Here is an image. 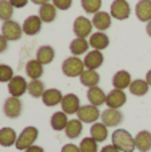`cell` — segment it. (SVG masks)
Here are the masks:
<instances>
[{
    "instance_id": "obj_34",
    "label": "cell",
    "mask_w": 151,
    "mask_h": 152,
    "mask_svg": "<svg viewBox=\"0 0 151 152\" xmlns=\"http://www.w3.org/2000/svg\"><path fill=\"white\" fill-rule=\"evenodd\" d=\"M13 15V7L8 0H0V20H11Z\"/></svg>"
},
{
    "instance_id": "obj_5",
    "label": "cell",
    "mask_w": 151,
    "mask_h": 152,
    "mask_svg": "<svg viewBox=\"0 0 151 152\" xmlns=\"http://www.w3.org/2000/svg\"><path fill=\"white\" fill-rule=\"evenodd\" d=\"M23 34V28L15 20H7L3 21L1 24V35L8 40V42H16L21 37Z\"/></svg>"
},
{
    "instance_id": "obj_30",
    "label": "cell",
    "mask_w": 151,
    "mask_h": 152,
    "mask_svg": "<svg viewBox=\"0 0 151 152\" xmlns=\"http://www.w3.org/2000/svg\"><path fill=\"white\" fill-rule=\"evenodd\" d=\"M26 74L31 80H36V79H40L44 74V69H43V64L39 63L36 59L34 60H29L28 63L26 64Z\"/></svg>"
},
{
    "instance_id": "obj_3",
    "label": "cell",
    "mask_w": 151,
    "mask_h": 152,
    "mask_svg": "<svg viewBox=\"0 0 151 152\" xmlns=\"http://www.w3.org/2000/svg\"><path fill=\"white\" fill-rule=\"evenodd\" d=\"M84 69V63L78 56H70L62 63V72L67 77H79Z\"/></svg>"
},
{
    "instance_id": "obj_9",
    "label": "cell",
    "mask_w": 151,
    "mask_h": 152,
    "mask_svg": "<svg viewBox=\"0 0 151 152\" xmlns=\"http://www.w3.org/2000/svg\"><path fill=\"white\" fill-rule=\"evenodd\" d=\"M127 102V96H126L123 89L114 88L107 94L106 97V104L107 108H114V110H120Z\"/></svg>"
},
{
    "instance_id": "obj_19",
    "label": "cell",
    "mask_w": 151,
    "mask_h": 152,
    "mask_svg": "<svg viewBox=\"0 0 151 152\" xmlns=\"http://www.w3.org/2000/svg\"><path fill=\"white\" fill-rule=\"evenodd\" d=\"M135 15L141 21L149 23L151 20V0H139L135 4Z\"/></svg>"
},
{
    "instance_id": "obj_42",
    "label": "cell",
    "mask_w": 151,
    "mask_h": 152,
    "mask_svg": "<svg viewBox=\"0 0 151 152\" xmlns=\"http://www.w3.org/2000/svg\"><path fill=\"white\" fill-rule=\"evenodd\" d=\"M24 152H45V151L43 150L40 145H35V144H34V145H31L29 148H27V150L24 151Z\"/></svg>"
},
{
    "instance_id": "obj_44",
    "label": "cell",
    "mask_w": 151,
    "mask_h": 152,
    "mask_svg": "<svg viewBox=\"0 0 151 152\" xmlns=\"http://www.w3.org/2000/svg\"><path fill=\"white\" fill-rule=\"evenodd\" d=\"M144 80H146L147 83H149V86L151 87V69H149V71H147V74H146V79H144Z\"/></svg>"
},
{
    "instance_id": "obj_31",
    "label": "cell",
    "mask_w": 151,
    "mask_h": 152,
    "mask_svg": "<svg viewBox=\"0 0 151 152\" xmlns=\"http://www.w3.org/2000/svg\"><path fill=\"white\" fill-rule=\"evenodd\" d=\"M149 83H147L146 80H143V79H135V80L131 81L130 87H128V89H130V92L134 95V96H144V95L149 92Z\"/></svg>"
},
{
    "instance_id": "obj_22",
    "label": "cell",
    "mask_w": 151,
    "mask_h": 152,
    "mask_svg": "<svg viewBox=\"0 0 151 152\" xmlns=\"http://www.w3.org/2000/svg\"><path fill=\"white\" fill-rule=\"evenodd\" d=\"M80 83L83 84L87 88H91V87H96L100 81V75L95 71V69H87L82 72V75L79 76Z\"/></svg>"
},
{
    "instance_id": "obj_21",
    "label": "cell",
    "mask_w": 151,
    "mask_h": 152,
    "mask_svg": "<svg viewBox=\"0 0 151 152\" xmlns=\"http://www.w3.org/2000/svg\"><path fill=\"white\" fill-rule=\"evenodd\" d=\"M106 97L107 95L104 94V91L100 88V87H91L87 91V99L90 102V104L95 105V107H99L102 104H106Z\"/></svg>"
},
{
    "instance_id": "obj_40",
    "label": "cell",
    "mask_w": 151,
    "mask_h": 152,
    "mask_svg": "<svg viewBox=\"0 0 151 152\" xmlns=\"http://www.w3.org/2000/svg\"><path fill=\"white\" fill-rule=\"evenodd\" d=\"M7 48H8V40L5 39L1 34H0V53L5 52V51H7Z\"/></svg>"
},
{
    "instance_id": "obj_33",
    "label": "cell",
    "mask_w": 151,
    "mask_h": 152,
    "mask_svg": "<svg viewBox=\"0 0 151 152\" xmlns=\"http://www.w3.org/2000/svg\"><path fill=\"white\" fill-rule=\"evenodd\" d=\"M80 5L87 13L95 15L102 8V0H80Z\"/></svg>"
},
{
    "instance_id": "obj_17",
    "label": "cell",
    "mask_w": 151,
    "mask_h": 152,
    "mask_svg": "<svg viewBox=\"0 0 151 152\" xmlns=\"http://www.w3.org/2000/svg\"><path fill=\"white\" fill-rule=\"evenodd\" d=\"M90 47H92V50H96V51H103L108 47L110 44V39L104 32L102 31H98L95 34H91L90 36Z\"/></svg>"
},
{
    "instance_id": "obj_36",
    "label": "cell",
    "mask_w": 151,
    "mask_h": 152,
    "mask_svg": "<svg viewBox=\"0 0 151 152\" xmlns=\"http://www.w3.org/2000/svg\"><path fill=\"white\" fill-rule=\"evenodd\" d=\"M13 69L7 64H0V83H8L13 77Z\"/></svg>"
},
{
    "instance_id": "obj_37",
    "label": "cell",
    "mask_w": 151,
    "mask_h": 152,
    "mask_svg": "<svg viewBox=\"0 0 151 152\" xmlns=\"http://www.w3.org/2000/svg\"><path fill=\"white\" fill-rule=\"evenodd\" d=\"M51 1H52V4L60 11L70 10L72 5V0H51Z\"/></svg>"
},
{
    "instance_id": "obj_10",
    "label": "cell",
    "mask_w": 151,
    "mask_h": 152,
    "mask_svg": "<svg viewBox=\"0 0 151 152\" xmlns=\"http://www.w3.org/2000/svg\"><path fill=\"white\" fill-rule=\"evenodd\" d=\"M27 88H28V83H27V80L23 76L15 75L8 81V92H10L11 96H15V97L23 96L27 92Z\"/></svg>"
},
{
    "instance_id": "obj_35",
    "label": "cell",
    "mask_w": 151,
    "mask_h": 152,
    "mask_svg": "<svg viewBox=\"0 0 151 152\" xmlns=\"http://www.w3.org/2000/svg\"><path fill=\"white\" fill-rule=\"evenodd\" d=\"M79 148H80V152H98L99 147H98V142L92 137H84L82 139L79 144Z\"/></svg>"
},
{
    "instance_id": "obj_18",
    "label": "cell",
    "mask_w": 151,
    "mask_h": 152,
    "mask_svg": "<svg viewBox=\"0 0 151 152\" xmlns=\"http://www.w3.org/2000/svg\"><path fill=\"white\" fill-rule=\"evenodd\" d=\"M131 74L126 69H120V71L115 72L114 76H112V86L114 88L118 89H123L125 91L126 88H128L131 84Z\"/></svg>"
},
{
    "instance_id": "obj_1",
    "label": "cell",
    "mask_w": 151,
    "mask_h": 152,
    "mask_svg": "<svg viewBox=\"0 0 151 152\" xmlns=\"http://www.w3.org/2000/svg\"><path fill=\"white\" fill-rule=\"evenodd\" d=\"M111 140H112V145H115L120 152H134L136 150L135 139L127 129L123 128L115 129L111 135Z\"/></svg>"
},
{
    "instance_id": "obj_4",
    "label": "cell",
    "mask_w": 151,
    "mask_h": 152,
    "mask_svg": "<svg viewBox=\"0 0 151 152\" xmlns=\"http://www.w3.org/2000/svg\"><path fill=\"white\" fill-rule=\"evenodd\" d=\"M3 112L8 119H18L23 112V103H21L20 97H7L3 104Z\"/></svg>"
},
{
    "instance_id": "obj_39",
    "label": "cell",
    "mask_w": 151,
    "mask_h": 152,
    "mask_svg": "<svg viewBox=\"0 0 151 152\" xmlns=\"http://www.w3.org/2000/svg\"><path fill=\"white\" fill-rule=\"evenodd\" d=\"M8 1L12 4L13 8H23L28 4L29 0H8Z\"/></svg>"
},
{
    "instance_id": "obj_23",
    "label": "cell",
    "mask_w": 151,
    "mask_h": 152,
    "mask_svg": "<svg viewBox=\"0 0 151 152\" xmlns=\"http://www.w3.org/2000/svg\"><path fill=\"white\" fill-rule=\"evenodd\" d=\"M67 123H68V118H67V113H64L63 111H58L51 115L50 124L54 131H64Z\"/></svg>"
},
{
    "instance_id": "obj_7",
    "label": "cell",
    "mask_w": 151,
    "mask_h": 152,
    "mask_svg": "<svg viewBox=\"0 0 151 152\" xmlns=\"http://www.w3.org/2000/svg\"><path fill=\"white\" fill-rule=\"evenodd\" d=\"M110 15L117 20H126L131 15V8L127 0H114L110 7Z\"/></svg>"
},
{
    "instance_id": "obj_28",
    "label": "cell",
    "mask_w": 151,
    "mask_h": 152,
    "mask_svg": "<svg viewBox=\"0 0 151 152\" xmlns=\"http://www.w3.org/2000/svg\"><path fill=\"white\" fill-rule=\"evenodd\" d=\"M88 47H90L88 40H86L84 37H75L70 43V52L72 53V56H80L87 52Z\"/></svg>"
},
{
    "instance_id": "obj_16",
    "label": "cell",
    "mask_w": 151,
    "mask_h": 152,
    "mask_svg": "<svg viewBox=\"0 0 151 152\" xmlns=\"http://www.w3.org/2000/svg\"><path fill=\"white\" fill-rule=\"evenodd\" d=\"M62 99H63V94L59 91L58 88H48L44 91L42 96L43 104L45 107H55V105L60 104Z\"/></svg>"
},
{
    "instance_id": "obj_25",
    "label": "cell",
    "mask_w": 151,
    "mask_h": 152,
    "mask_svg": "<svg viewBox=\"0 0 151 152\" xmlns=\"http://www.w3.org/2000/svg\"><path fill=\"white\" fill-rule=\"evenodd\" d=\"M90 136L92 139H95L98 143L106 142V139L108 137V127H106L103 123H94L90 128Z\"/></svg>"
},
{
    "instance_id": "obj_6",
    "label": "cell",
    "mask_w": 151,
    "mask_h": 152,
    "mask_svg": "<svg viewBox=\"0 0 151 152\" xmlns=\"http://www.w3.org/2000/svg\"><path fill=\"white\" fill-rule=\"evenodd\" d=\"M100 111L99 107H95L92 104H87V105H82L78 111L76 116L82 123L86 124H94L98 121V119L100 118Z\"/></svg>"
},
{
    "instance_id": "obj_20",
    "label": "cell",
    "mask_w": 151,
    "mask_h": 152,
    "mask_svg": "<svg viewBox=\"0 0 151 152\" xmlns=\"http://www.w3.org/2000/svg\"><path fill=\"white\" fill-rule=\"evenodd\" d=\"M135 147L139 152H149L151 150V132L150 131H139L135 135Z\"/></svg>"
},
{
    "instance_id": "obj_26",
    "label": "cell",
    "mask_w": 151,
    "mask_h": 152,
    "mask_svg": "<svg viewBox=\"0 0 151 152\" xmlns=\"http://www.w3.org/2000/svg\"><path fill=\"white\" fill-rule=\"evenodd\" d=\"M56 11L58 8L52 3H45L39 7V18L43 23H52L56 19Z\"/></svg>"
},
{
    "instance_id": "obj_43",
    "label": "cell",
    "mask_w": 151,
    "mask_h": 152,
    "mask_svg": "<svg viewBox=\"0 0 151 152\" xmlns=\"http://www.w3.org/2000/svg\"><path fill=\"white\" fill-rule=\"evenodd\" d=\"M34 4H37L40 7V5H43V4H45V3H50V0H31Z\"/></svg>"
},
{
    "instance_id": "obj_45",
    "label": "cell",
    "mask_w": 151,
    "mask_h": 152,
    "mask_svg": "<svg viewBox=\"0 0 151 152\" xmlns=\"http://www.w3.org/2000/svg\"><path fill=\"white\" fill-rule=\"evenodd\" d=\"M146 32H147V35L151 37V20L147 23V26H146Z\"/></svg>"
},
{
    "instance_id": "obj_8",
    "label": "cell",
    "mask_w": 151,
    "mask_h": 152,
    "mask_svg": "<svg viewBox=\"0 0 151 152\" xmlns=\"http://www.w3.org/2000/svg\"><path fill=\"white\" fill-rule=\"evenodd\" d=\"M92 28V21L86 16H78L74 21V26H72V31L76 35V37H84V39L87 36H91Z\"/></svg>"
},
{
    "instance_id": "obj_13",
    "label": "cell",
    "mask_w": 151,
    "mask_h": 152,
    "mask_svg": "<svg viewBox=\"0 0 151 152\" xmlns=\"http://www.w3.org/2000/svg\"><path fill=\"white\" fill-rule=\"evenodd\" d=\"M42 19L39 18V15H31L23 21V34H26L27 36H35L40 32L42 29Z\"/></svg>"
},
{
    "instance_id": "obj_27",
    "label": "cell",
    "mask_w": 151,
    "mask_h": 152,
    "mask_svg": "<svg viewBox=\"0 0 151 152\" xmlns=\"http://www.w3.org/2000/svg\"><path fill=\"white\" fill-rule=\"evenodd\" d=\"M16 140H18V135H16V131L13 128H11V127L0 128V145L1 147L15 145Z\"/></svg>"
},
{
    "instance_id": "obj_2",
    "label": "cell",
    "mask_w": 151,
    "mask_h": 152,
    "mask_svg": "<svg viewBox=\"0 0 151 152\" xmlns=\"http://www.w3.org/2000/svg\"><path fill=\"white\" fill-rule=\"evenodd\" d=\"M39 137V129L34 126H28L18 135V140L15 143L16 150L19 151H26L31 145L35 144V142Z\"/></svg>"
},
{
    "instance_id": "obj_24",
    "label": "cell",
    "mask_w": 151,
    "mask_h": 152,
    "mask_svg": "<svg viewBox=\"0 0 151 152\" xmlns=\"http://www.w3.org/2000/svg\"><path fill=\"white\" fill-rule=\"evenodd\" d=\"M55 59V50L51 45H42L37 48L36 51V60L39 63H42L43 66L52 63V60Z\"/></svg>"
},
{
    "instance_id": "obj_11",
    "label": "cell",
    "mask_w": 151,
    "mask_h": 152,
    "mask_svg": "<svg viewBox=\"0 0 151 152\" xmlns=\"http://www.w3.org/2000/svg\"><path fill=\"white\" fill-rule=\"evenodd\" d=\"M60 107H62V111H63L64 113H67V115H74V113H78L79 108L82 107V105H80V99L75 94L63 95Z\"/></svg>"
},
{
    "instance_id": "obj_14",
    "label": "cell",
    "mask_w": 151,
    "mask_h": 152,
    "mask_svg": "<svg viewBox=\"0 0 151 152\" xmlns=\"http://www.w3.org/2000/svg\"><path fill=\"white\" fill-rule=\"evenodd\" d=\"M104 61V56L100 51H96V50H92L90 52L86 53L84 59H83V63H84V67L87 69H98L99 67H102Z\"/></svg>"
},
{
    "instance_id": "obj_32",
    "label": "cell",
    "mask_w": 151,
    "mask_h": 152,
    "mask_svg": "<svg viewBox=\"0 0 151 152\" xmlns=\"http://www.w3.org/2000/svg\"><path fill=\"white\" fill-rule=\"evenodd\" d=\"M45 91V86L40 79H36V80H31L28 83V88H27V92L29 94V96L34 97V99H39V97L43 96Z\"/></svg>"
},
{
    "instance_id": "obj_38",
    "label": "cell",
    "mask_w": 151,
    "mask_h": 152,
    "mask_svg": "<svg viewBox=\"0 0 151 152\" xmlns=\"http://www.w3.org/2000/svg\"><path fill=\"white\" fill-rule=\"evenodd\" d=\"M60 152H80V148H79V145L68 143V144H64L63 147H62Z\"/></svg>"
},
{
    "instance_id": "obj_15",
    "label": "cell",
    "mask_w": 151,
    "mask_h": 152,
    "mask_svg": "<svg viewBox=\"0 0 151 152\" xmlns=\"http://www.w3.org/2000/svg\"><path fill=\"white\" fill-rule=\"evenodd\" d=\"M111 15H110L108 12H104V11H99V12H96L95 15L92 16V19H91V21H92V26L94 28H96L98 31H106V29H108L110 27H111L112 24V20H111Z\"/></svg>"
},
{
    "instance_id": "obj_12",
    "label": "cell",
    "mask_w": 151,
    "mask_h": 152,
    "mask_svg": "<svg viewBox=\"0 0 151 152\" xmlns=\"http://www.w3.org/2000/svg\"><path fill=\"white\" fill-rule=\"evenodd\" d=\"M100 120L106 127H118L123 121V113L119 110L107 108L100 113Z\"/></svg>"
},
{
    "instance_id": "obj_41",
    "label": "cell",
    "mask_w": 151,
    "mask_h": 152,
    "mask_svg": "<svg viewBox=\"0 0 151 152\" xmlns=\"http://www.w3.org/2000/svg\"><path fill=\"white\" fill-rule=\"evenodd\" d=\"M100 152H120L119 150H118L115 145H112V144H107V145H104L103 148L100 150Z\"/></svg>"
},
{
    "instance_id": "obj_29",
    "label": "cell",
    "mask_w": 151,
    "mask_h": 152,
    "mask_svg": "<svg viewBox=\"0 0 151 152\" xmlns=\"http://www.w3.org/2000/svg\"><path fill=\"white\" fill-rule=\"evenodd\" d=\"M64 132H66V136L68 137V139H76L83 132V123L79 119H71V120H68V123H67Z\"/></svg>"
}]
</instances>
